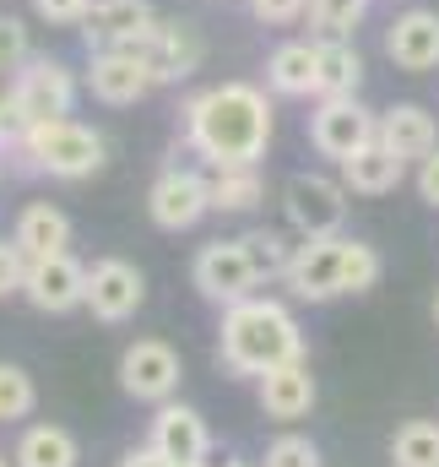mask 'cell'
Listing matches in <instances>:
<instances>
[{"label": "cell", "instance_id": "obj_1", "mask_svg": "<svg viewBox=\"0 0 439 467\" xmlns=\"http://www.w3.org/2000/svg\"><path fill=\"white\" fill-rule=\"evenodd\" d=\"M185 141L212 169L260 163L271 147V104L250 82H218L185 104Z\"/></svg>", "mask_w": 439, "mask_h": 467}, {"label": "cell", "instance_id": "obj_2", "mask_svg": "<svg viewBox=\"0 0 439 467\" xmlns=\"http://www.w3.org/2000/svg\"><path fill=\"white\" fill-rule=\"evenodd\" d=\"M288 358H304V332L293 321V310L282 299H239L222 310V327H218V364L228 375H266Z\"/></svg>", "mask_w": 439, "mask_h": 467}, {"label": "cell", "instance_id": "obj_3", "mask_svg": "<svg viewBox=\"0 0 439 467\" xmlns=\"http://www.w3.org/2000/svg\"><path fill=\"white\" fill-rule=\"evenodd\" d=\"M16 152H22L38 174H55V180H87V174L104 169V152H109V147H104V136H98L93 125L60 115V119H33Z\"/></svg>", "mask_w": 439, "mask_h": 467}, {"label": "cell", "instance_id": "obj_4", "mask_svg": "<svg viewBox=\"0 0 439 467\" xmlns=\"http://www.w3.org/2000/svg\"><path fill=\"white\" fill-rule=\"evenodd\" d=\"M190 283H196V294L207 305H222L228 310V305H239V299H250L260 288V266H255V255H250L244 239H212V244L196 250Z\"/></svg>", "mask_w": 439, "mask_h": 467}, {"label": "cell", "instance_id": "obj_5", "mask_svg": "<svg viewBox=\"0 0 439 467\" xmlns=\"http://www.w3.org/2000/svg\"><path fill=\"white\" fill-rule=\"evenodd\" d=\"M282 207H288V223L304 239H326V234H342V223H347V185L304 169L282 185Z\"/></svg>", "mask_w": 439, "mask_h": 467}, {"label": "cell", "instance_id": "obj_6", "mask_svg": "<svg viewBox=\"0 0 439 467\" xmlns=\"http://www.w3.org/2000/svg\"><path fill=\"white\" fill-rule=\"evenodd\" d=\"M179 375H185V364H179V353L168 348L163 337H136L130 348L119 353V386L136 402H152V408L174 402Z\"/></svg>", "mask_w": 439, "mask_h": 467}, {"label": "cell", "instance_id": "obj_7", "mask_svg": "<svg viewBox=\"0 0 439 467\" xmlns=\"http://www.w3.org/2000/svg\"><path fill=\"white\" fill-rule=\"evenodd\" d=\"M22 294H27V305L44 310V316H71V310L87 305V266H82L71 250L38 255V261H27Z\"/></svg>", "mask_w": 439, "mask_h": 467}, {"label": "cell", "instance_id": "obj_8", "mask_svg": "<svg viewBox=\"0 0 439 467\" xmlns=\"http://www.w3.org/2000/svg\"><path fill=\"white\" fill-rule=\"evenodd\" d=\"M342 255H347V234H326V239H304L293 250V266H288V294L304 299V305H326L342 299Z\"/></svg>", "mask_w": 439, "mask_h": 467}, {"label": "cell", "instance_id": "obj_9", "mask_svg": "<svg viewBox=\"0 0 439 467\" xmlns=\"http://www.w3.org/2000/svg\"><path fill=\"white\" fill-rule=\"evenodd\" d=\"M380 136V115H369L358 99H321L315 115H310V147L321 158H352L363 141Z\"/></svg>", "mask_w": 439, "mask_h": 467}, {"label": "cell", "instance_id": "obj_10", "mask_svg": "<svg viewBox=\"0 0 439 467\" xmlns=\"http://www.w3.org/2000/svg\"><path fill=\"white\" fill-rule=\"evenodd\" d=\"M141 299H147L141 266H130L119 255H104V261L87 266V310H93V321L119 327V321H130L141 310Z\"/></svg>", "mask_w": 439, "mask_h": 467}, {"label": "cell", "instance_id": "obj_11", "mask_svg": "<svg viewBox=\"0 0 439 467\" xmlns=\"http://www.w3.org/2000/svg\"><path fill=\"white\" fill-rule=\"evenodd\" d=\"M147 213H152L158 229H168V234L196 229V223L212 213L207 180H201L196 169H163V174L152 180V191H147Z\"/></svg>", "mask_w": 439, "mask_h": 467}, {"label": "cell", "instance_id": "obj_12", "mask_svg": "<svg viewBox=\"0 0 439 467\" xmlns=\"http://www.w3.org/2000/svg\"><path fill=\"white\" fill-rule=\"evenodd\" d=\"M11 93L22 99V109H27L33 119H60V115H71V109H77V71H71L66 60L33 55V60L16 71Z\"/></svg>", "mask_w": 439, "mask_h": 467}, {"label": "cell", "instance_id": "obj_13", "mask_svg": "<svg viewBox=\"0 0 439 467\" xmlns=\"http://www.w3.org/2000/svg\"><path fill=\"white\" fill-rule=\"evenodd\" d=\"M87 88L98 104H141L158 82H152V66L141 49H93V66H87Z\"/></svg>", "mask_w": 439, "mask_h": 467}, {"label": "cell", "instance_id": "obj_14", "mask_svg": "<svg viewBox=\"0 0 439 467\" xmlns=\"http://www.w3.org/2000/svg\"><path fill=\"white\" fill-rule=\"evenodd\" d=\"M152 27H158L152 0H93V11L82 16L87 49H141Z\"/></svg>", "mask_w": 439, "mask_h": 467}, {"label": "cell", "instance_id": "obj_15", "mask_svg": "<svg viewBox=\"0 0 439 467\" xmlns=\"http://www.w3.org/2000/svg\"><path fill=\"white\" fill-rule=\"evenodd\" d=\"M385 55H391V66L407 71V77L439 71V11L413 5V11H402V16H391V27H385Z\"/></svg>", "mask_w": 439, "mask_h": 467}, {"label": "cell", "instance_id": "obj_16", "mask_svg": "<svg viewBox=\"0 0 439 467\" xmlns=\"http://www.w3.org/2000/svg\"><path fill=\"white\" fill-rule=\"evenodd\" d=\"M147 446H158L168 462H207L212 457V430H207V419L196 408L163 402L158 419H152V441Z\"/></svg>", "mask_w": 439, "mask_h": 467}, {"label": "cell", "instance_id": "obj_17", "mask_svg": "<svg viewBox=\"0 0 439 467\" xmlns=\"http://www.w3.org/2000/svg\"><path fill=\"white\" fill-rule=\"evenodd\" d=\"M141 55L152 66V82H185L196 66H201V38L190 22H158L147 38H141Z\"/></svg>", "mask_w": 439, "mask_h": 467}, {"label": "cell", "instance_id": "obj_18", "mask_svg": "<svg viewBox=\"0 0 439 467\" xmlns=\"http://www.w3.org/2000/svg\"><path fill=\"white\" fill-rule=\"evenodd\" d=\"M315 408V375H310V358H288L277 369L260 375V413L277 419V424H293V419H310Z\"/></svg>", "mask_w": 439, "mask_h": 467}, {"label": "cell", "instance_id": "obj_19", "mask_svg": "<svg viewBox=\"0 0 439 467\" xmlns=\"http://www.w3.org/2000/svg\"><path fill=\"white\" fill-rule=\"evenodd\" d=\"M402 180H407V158H396L380 136L363 141L352 158H342V185H347V196H391Z\"/></svg>", "mask_w": 439, "mask_h": 467}, {"label": "cell", "instance_id": "obj_20", "mask_svg": "<svg viewBox=\"0 0 439 467\" xmlns=\"http://www.w3.org/2000/svg\"><path fill=\"white\" fill-rule=\"evenodd\" d=\"M380 141H385L396 158L424 163L439 147V119L429 115L424 104H391V109L380 115Z\"/></svg>", "mask_w": 439, "mask_h": 467}, {"label": "cell", "instance_id": "obj_21", "mask_svg": "<svg viewBox=\"0 0 439 467\" xmlns=\"http://www.w3.org/2000/svg\"><path fill=\"white\" fill-rule=\"evenodd\" d=\"M363 88V55L352 38H321L315 44V99H358Z\"/></svg>", "mask_w": 439, "mask_h": 467}, {"label": "cell", "instance_id": "obj_22", "mask_svg": "<svg viewBox=\"0 0 439 467\" xmlns=\"http://www.w3.org/2000/svg\"><path fill=\"white\" fill-rule=\"evenodd\" d=\"M16 250L27 255V261H38V255H55V250H66L71 244V218L55 207V202H27L22 213H16Z\"/></svg>", "mask_w": 439, "mask_h": 467}, {"label": "cell", "instance_id": "obj_23", "mask_svg": "<svg viewBox=\"0 0 439 467\" xmlns=\"http://www.w3.org/2000/svg\"><path fill=\"white\" fill-rule=\"evenodd\" d=\"M266 88L277 99H310L315 93V44L288 38L266 55Z\"/></svg>", "mask_w": 439, "mask_h": 467}, {"label": "cell", "instance_id": "obj_24", "mask_svg": "<svg viewBox=\"0 0 439 467\" xmlns=\"http://www.w3.org/2000/svg\"><path fill=\"white\" fill-rule=\"evenodd\" d=\"M11 462L16 467H77L82 462V446H77V435L60 430V424H27Z\"/></svg>", "mask_w": 439, "mask_h": 467}, {"label": "cell", "instance_id": "obj_25", "mask_svg": "<svg viewBox=\"0 0 439 467\" xmlns=\"http://www.w3.org/2000/svg\"><path fill=\"white\" fill-rule=\"evenodd\" d=\"M207 196H212V213H228V218L255 213V207H260V196H266L260 169H255V163H244V169H212Z\"/></svg>", "mask_w": 439, "mask_h": 467}, {"label": "cell", "instance_id": "obj_26", "mask_svg": "<svg viewBox=\"0 0 439 467\" xmlns=\"http://www.w3.org/2000/svg\"><path fill=\"white\" fill-rule=\"evenodd\" d=\"M391 467H439V424L434 419H407L391 435Z\"/></svg>", "mask_w": 439, "mask_h": 467}, {"label": "cell", "instance_id": "obj_27", "mask_svg": "<svg viewBox=\"0 0 439 467\" xmlns=\"http://www.w3.org/2000/svg\"><path fill=\"white\" fill-rule=\"evenodd\" d=\"M369 5H374V0H310L304 16H310V27H315L321 38H352L358 22L369 16Z\"/></svg>", "mask_w": 439, "mask_h": 467}, {"label": "cell", "instance_id": "obj_28", "mask_svg": "<svg viewBox=\"0 0 439 467\" xmlns=\"http://www.w3.org/2000/svg\"><path fill=\"white\" fill-rule=\"evenodd\" d=\"M33 408H38V386H33V375H27L22 364H5V358H0V424L27 419Z\"/></svg>", "mask_w": 439, "mask_h": 467}, {"label": "cell", "instance_id": "obj_29", "mask_svg": "<svg viewBox=\"0 0 439 467\" xmlns=\"http://www.w3.org/2000/svg\"><path fill=\"white\" fill-rule=\"evenodd\" d=\"M244 244H250V255H255L260 277H271V283H282V277H288V266H293V250H299V244H288V234H277V229L244 234Z\"/></svg>", "mask_w": 439, "mask_h": 467}, {"label": "cell", "instance_id": "obj_30", "mask_svg": "<svg viewBox=\"0 0 439 467\" xmlns=\"http://www.w3.org/2000/svg\"><path fill=\"white\" fill-rule=\"evenodd\" d=\"M380 272H385L380 250L363 244V239H347V255H342V288H347V294H369V288L380 283Z\"/></svg>", "mask_w": 439, "mask_h": 467}, {"label": "cell", "instance_id": "obj_31", "mask_svg": "<svg viewBox=\"0 0 439 467\" xmlns=\"http://www.w3.org/2000/svg\"><path fill=\"white\" fill-rule=\"evenodd\" d=\"M27 60H33V38H27V22L0 11V77H5V71L16 77Z\"/></svg>", "mask_w": 439, "mask_h": 467}, {"label": "cell", "instance_id": "obj_32", "mask_svg": "<svg viewBox=\"0 0 439 467\" xmlns=\"http://www.w3.org/2000/svg\"><path fill=\"white\" fill-rule=\"evenodd\" d=\"M266 467H321V446L310 435H277L266 446Z\"/></svg>", "mask_w": 439, "mask_h": 467}, {"label": "cell", "instance_id": "obj_33", "mask_svg": "<svg viewBox=\"0 0 439 467\" xmlns=\"http://www.w3.org/2000/svg\"><path fill=\"white\" fill-rule=\"evenodd\" d=\"M27 125H33V115L22 109V99H16V93H0V152H5V147H22Z\"/></svg>", "mask_w": 439, "mask_h": 467}, {"label": "cell", "instance_id": "obj_34", "mask_svg": "<svg viewBox=\"0 0 439 467\" xmlns=\"http://www.w3.org/2000/svg\"><path fill=\"white\" fill-rule=\"evenodd\" d=\"M22 277H27V255L16 250V239H11V244L0 239V299L22 294Z\"/></svg>", "mask_w": 439, "mask_h": 467}, {"label": "cell", "instance_id": "obj_35", "mask_svg": "<svg viewBox=\"0 0 439 467\" xmlns=\"http://www.w3.org/2000/svg\"><path fill=\"white\" fill-rule=\"evenodd\" d=\"M33 11L55 27H82V16L93 11V0H33Z\"/></svg>", "mask_w": 439, "mask_h": 467}, {"label": "cell", "instance_id": "obj_36", "mask_svg": "<svg viewBox=\"0 0 439 467\" xmlns=\"http://www.w3.org/2000/svg\"><path fill=\"white\" fill-rule=\"evenodd\" d=\"M304 5H310V0H250L255 22H266V27H288V22H299Z\"/></svg>", "mask_w": 439, "mask_h": 467}, {"label": "cell", "instance_id": "obj_37", "mask_svg": "<svg viewBox=\"0 0 439 467\" xmlns=\"http://www.w3.org/2000/svg\"><path fill=\"white\" fill-rule=\"evenodd\" d=\"M418 196H424L429 207H439V147L418 163Z\"/></svg>", "mask_w": 439, "mask_h": 467}, {"label": "cell", "instance_id": "obj_38", "mask_svg": "<svg viewBox=\"0 0 439 467\" xmlns=\"http://www.w3.org/2000/svg\"><path fill=\"white\" fill-rule=\"evenodd\" d=\"M119 467H174V462H168L158 446H136V451H125V457H119Z\"/></svg>", "mask_w": 439, "mask_h": 467}, {"label": "cell", "instance_id": "obj_39", "mask_svg": "<svg viewBox=\"0 0 439 467\" xmlns=\"http://www.w3.org/2000/svg\"><path fill=\"white\" fill-rule=\"evenodd\" d=\"M174 467H207V462H174Z\"/></svg>", "mask_w": 439, "mask_h": 467}, {"label": "cell", "instance_id": "obj_40", "mask_svg": "<svg viewBox=\"0 0 439 467\" xmlns=\"http://www.w3.org/2000/svg\"><path fill=\"white\" fill-rule=\"evenodd\" d=\"M434 327H439V294H434Z\"/></svg>", "mask_w": 439, "mask_h": 467}, {"label": "cell", "instance_id": "obj_41", "mask_svg": "<svg viewBox=\"0 0 439 467\" xmlns=\"http://www.w3.org/2000/svg\"><path fill=\"white\" fill-rule=\"evenodd\" d=\"M222 467H250V462H222Z\"/></svg>", "mask_w": 439, "mask_h": 467}, {"label": "cell", "instance_id": "obj_42", "mask_svg": "<svg viewBox=\"0 0 439 467\" xmlns=\"http://www.w3.org/2000/svg\"><path fill=\"white\" fill-rule=\"evenodd\" d=\"M0 467H16V462H5V457H0Z\"/></svg>", "mask_w": 439, "mask_h": 467}, {"label": "cell", "instance_id": "obj_43", "mask_svg": "<svg viewBox=\"0 0 439 467\" xmlns=\"http://www.w3.org/2000/svg\"><path fill=\"white\" fill-rule=\"evenodd\" d=\"M0 158H5V152H0Z\"/></svg>", "mask_w": 439, "mask_h": 467}]
</instances>
